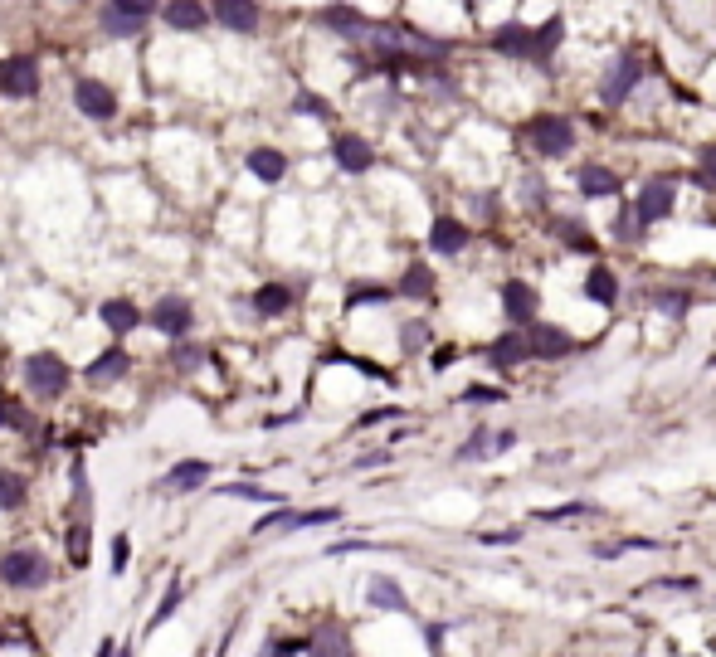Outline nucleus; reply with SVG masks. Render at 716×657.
Returning <instances> with one entry per match:
<instances>
[{
  "instance_id": "f257e3e1",
  "label": "nucleus",
  "mask_w": 716,
  "mask_h": 657,
  "mask_svg": "<svg viewBox=\"0 0 716 657\" xmlns=\"http://www.w3.org/2000/svg\"><path fill=\"white\" fill-rule=\"evenodd\" d=\"M566 35V20L561 15H551L541 30H527V25H502L497 35H492V49L497 54H512V59H531L536 69H546L551 64V54H556V44Z\"/></svg>"
},
{
  "instance_id": "7ed1b4c3",
  "label": "nucleus",
  "mask_w": 716,
  "mask_h": 657,
  "mask_svg": "<svg viewBox=\"0 0 716 657\" xmlns=\"http://www.w3.org/2000/svg\"><path fill=\"white\" fill-rule=\"evenodd\" d=\"M522 137L536 156H566L570 146H575V122L561 117V112H536L527 127H522Z\"/></svg>"
},
{
  "instance_id": "9d476101",
  "label": "nucleus",
  "mask_w": 716,
  "mask_h": 657,
  "mask_svg": "<svg viewBox=\"0 0 716 657\" xmlns=\"http://www.w3.org/2000/svg\"><path fill=\"white\" fill-rule=\"evenodd\" d=\"M0 93L5 98H35L39 93V64L35 59H5L0 64Z\"/></svg>"
},
{
  "instance_id": "4c0bfd02",
  "label": "nucleus",
  "mask_w": 716,
  "mask_h": 657,
  "mask_svg": "<svg viewBox=\"0 0 716 657\" xmlns=\"http://www.w3.org/2000/svg\"><path fill=\"white\" fill-rule=\"evenodd\" d=\"M561 234H566L570 249H580V254H595V239H590V234H580V224H575V219H566V224H561Z\"/></svg>"
},
{
  "instance_id": "f03ea898",
  "label": "nucleus",
  "mask_w": 716,
  "mask_h": 657,
  "mask_svg": "<svg viewBox=\"0 0 716 657\" xmlns=\"http://www.w3.org/2000/svg\"><path fill=\"white\" fill-rule=\"evenodd\" d=\"M54 580V565L39 546H10L0 550V584L5 589H44Z\"/></svg>"
},
{
  "instance_id": "6ab92c4d",
  "label": "nucleus",
  "mask_w": 716,
  "mask_h": 657,
  "mask_svg": "<svg viewBox=\"0 0 716 657\" xmlns=\"http://www.w3.org/2000/svg\"><path fill=\"white\" fill-rule=\"evenodd\" d=\"M127 370H132V356H127L122 346H108L98 361H88V370H83V375H88L93 385H113V380H122Z\"/></svg>"
},
{
  "instance_id": "c9c22d12",
  "label": "nucleus",
  "mask_w": 716,
  "mask_h": 657,
  "mask_svg": "<svg viewBox=\"0 0 716 657\" xmlns=\"http://www.w3.org/2000/svg\"><path fill=\"white\" fill-rule=\"evenodd\" d=\"M293 112H307V117H332V103L317 98V93H298L293 98Z\"/></svg>"
},
{
  "instance_id": "72a5a7b5",
  "label": "nucleus",
  "mask_w": 716,
  "mask_h": 657,
  "mask_svg": "<svg viewBox=\"0 0 716 657\" xmlns=\"http://www.w3.org/2000/svg\"><path fill=\"white\" fill-rule=\"evenodd\" d=\"M200 361H205V351H200L195 341H181V346H171V365H176V370H195Z\"/></svg>"
},
{
  "instance_id": "37998d69",
  "label": "nucleus",
  "mask_w": 716,
  "mask_h": 657,
  "mask_svg": "<svg viewBox=\"0 0 716 657\" xmlns=\"http://www.w3.org/2000/svg\"><path fill=\"white\" fill-rule=\"evenodd\" d=\"M307 653V638H278V643H268V657H298Z\"/></svg>"
},
{
  "instance_id": "de8ad7c7",
  "label": "nucleus",
  "mask_w": 716,
  "mask_h": 657,
  "mask_svg": "<svg viewBox=\"0 0 716 657\" xmlns=\"http://www.w3.org/2000/svg\"><path fill=\"white\" fill-rule=\"evenodd\" d=\"M483 546H512V541H522V531H488V536H478Z\"/></svg>"
},
{
  "instance_id": "b1692460",
  "label": "nucleus",
  "mask_w": 716,
  "mask_h": 657,
  "mask_svg": "<svg viewBox=\"0 0 716 657\" xmlns=\"http://www.w3.org/2000/svg\"><path fill=\"white\" fill-rule=\"evenodd\" d=\"M575 181H580V195H590V200H604V195H619V190H624L609 166H580Z\"/></svg>"
},
{
  "instance_id": "a18cd8bd",
  "label": "nucleus",
  "mask_w": 716,
  "mask_h": 657,
  "mask_svg": "<svg viewBox=\"0 0 716 657\" xmlns=\"http://www.w3.org/2000/svg\"><path fill=\"white\" fill-rule=\"evenodd\" d=\"M483 453H488V434L478 429V434H473L468 443H463V448H458V463H468V458H483Z\"/></svg>"
},
{
  "instance_id": "09e8293b",
  "label": "nucleus",
  "mask_w": 716,
  "mask_h": 657,
  "mask_svg": "<svg viewBox=\"0 0 716 657\" xmlns=\"http://www.w3.org/2000/svg\"><path fill=\"white\" fill-rule=\"evenodd\" d=\"M400 336H405V351H419V346H424V336H429V331L419 327V322H410V327L400 331Z\"/></svg>"
},
{
  "instance_id": "4be33fe9",
  "label": "nucleus",
  "mask_w": 716,
  "mask_h": 657,
  "mask_svg": "<svg viewBox=\"0 0 716 657\" xmlns=\"http://www.w3.org/2000/svg\"><path fill=\"white\" fill-rule=\"evenodd\" d=\"M429 249H434V254H444V258L463 254V249H468V229H463L458 219H434V229H429Z\"/></svg>"
},
{
  "instance_id": "ddd939ff",
  "label": "nucleus",
  "mask_w": 716,
  "mask_h": 657,
  "mask_svg": "<svg viewBox=\"0 0 716 657\" xmlns=\"http://www.w3.org/2000/svg\"><path fill=\"white\" fill-rule=\"evenodd\" d=\"M527 341H531V356H546V361H556V356H570V351H575V336H570L566 327H546V322H531Z\"/></svg>"
},
{
  "instance_id": "9b49d317",
  "label": "nucleus",
  "mask_w": 716,
  "mask_h": 657,
  "mask_svg": "<svg viewBox=\"0 0 716 657\" xmlns=\"http://www.w3.org/2000/svg\"><path fill=\"white\" fill-rule=\"evenodd\" d=\"M639 78H643L639 59H634V54H624V59H619V64L609 69V78L600 83V98L609 103V108H619V103H624V98H629V93L639 88Z\"/></svg>"
},
{
  "instance_id": "423d86ee",
  "label": "nucleus",
  "mask_w": 716,
  "mask_h": 657,
  "mask_svg": "<svg viewBox=\"0 0 716 657\" xmlns=\"http://www.w3.org/2000/svg\"><path fill=\"white\" fill-rule=\"evenodd\" d=\"M147 327L161 331V336H171V341H186V331L195 327V312H190L186 297H161L147 312Z\"/></svg>"
},
{
  "instance_id": "79ce46f5",
  "label": "nucleus",
  "mask_w": 716,
  "mask_h": 657,
  "mask_svg": "<svg viewBox=\"0 0 716 657\" xmlns=\"http://www.w3.org/2000/svg\"><path fill=\"white\" fill-rule=\"evenodd\" d=\"M697 185H712L716 190V146H707L702 161H697Z\"/></svg>"
},
{
  "instance_id": "473e14b6",
  "label": "nucleus",
  "mask_w": 716,
  "mask_h": 657,
  "mask_svg": "<svg viewBox=\"0 0 716 657\" xmlns=\"http://www.w3.org/2000/svg\"><path fill=\"white\" fill-rule=\"evenodd\" d=\"M142 30H147V20H132V15L103 10V35H113V39H137Z\"/></svg>"
},
{
  "instance_id": "8fccbe9b",
  "label": "nucleus",
  "mask_w": 716,
  "mask_h": 657,
  "mask_svg": "<svg viewBox=\"0 0 716 657\" xmlns=\"http://www.w3.org/2000/svg\"><path fill=\"white\" fill-rule=\"evenodd\" d=\"M117 653H122V643H117V638H103V643L93 648V657H117Z\"/></svg>"
},
{
  "instance_id": "864d4df0",
  "label": "nucleus",
  "mask_w": 716,
  "mask_h": 657,
  "mask_svg": "<svg viewBox=\"0 0 716 657\" xmlns=\"http://www.w3.org/2000/svg\"><path fill=\"white\" fill-rule=\"evenodd\" d=\"M712 365H716V361H712Z\"/></svg>"
},
{
  "instance_id": "39448f33",
  "label": "nucleus",
  "mask_w": 716,
  "mask_h": 657,
  "mask_svg": "<svg viewBox=\"0 0 716 657\" xmlns=\"http://www.w3.org/2000/svg\"><path fill=\"white\" fill-rule=\"evenodd\" d=\"M341 511L337 507H317V511H293V507H273L254 521V536H273V531H312V526H332Z\"/></svg>"
},
{
  "instance_id": "f8f14e48",
  "label": "nucleus",
  "mask_w": 716,
  "mask_h": 657,
  "mask_svg": "<svg viewBox=\"0 0 716 657\" xmlns=\"http://www.w3.org/2000/svg\"><path fill=\"white\" fill-rule=\"evenodd\" d=\"M536 307H541V297H536L531 283H507V288H502V312H507L512 327H531V322H536Z\"/></svg>"
},
{
  "instance_id": "c03bdc74",
  "label": "nucleus",
  "mask_w": 716,
  "mask_h": 657,
  "mask_svg": "<svg viewBox=\"0 0 716 657\" xmlns=\"http://www.w3.org/2000/svg\"><path fill=\"white\" fill-rule=\"evenodd\" d=\"M127 560H132V541L113 536V575H127Z\"/></svg>"
},
{
  "instance_id": "f704fd0d",
  "label": "nucleus",
  "mask_w": 716,
  "mask_h": 657,
  "mask_svg": "<svg viewBox=\"0 0 716 657\" xmlns=\"http://www.w3.org/2000/svg\"><path fill=\"white\" fill-rule=\"evenodd\" d=\"M653 302H658V312H668V317H687V307H692L687 292H658Z\"/></svg>"
},
{
  "instance_id": "dca6fc26",
  "label": "nucleus",
  "mask_w": 716,
  "mask_h": 657,
  "mask_svg": "<svg viewBox=\"0 0 716 657\" xmlns=\"http://www.w3.org/2000/svg\"><path fill=\"white\" fill-rule=\"evenodd\" d=\"M307 657H351V633L337 619H327L307 638Z\"/></svg>"
},
{
  "instance_id": "2f4dec72",
  "label": "nucleus",
  "mask_w": 716,
  "mask_h": 657,
  "mask_svg": "<svg viewBox=\"0 0 716 657\" xmlns=\"http://www.w3.org/2000/svg\"><path fill=\"white\" fill-rule=\"evenodd\" d=\"M400 297H434V273L424 263H410V273L400 278Z\"/></svg>"
},
{
  "instance_id": "aec40b11",
  "label": "nucleus",
  "mask_w": 716,
  "mask_h": 657,
  "mask_svg": "<svg viewBox=\"0 0 716 657\" xmlns=\"http://www.w3.org/2000/svg\"><path fill=\"white\" fill-rule=\"evenodd\" d=\"M205 482H210V463H205V458H186V463H176L171 473L161 477L166 492H195V487H205Z\"/></svg>"
},
{
  "instance_id": "ea45409f",
  "label": "nucleus",
  "mask_w": 716,
  "mask_h": 657,
  "mask_svg": "<svg viewBox=\"0 0 716 657\" xmlns=\"http://www.w3.org/2000/svg\"><path fill=\"white\" fill-rule=\"evenodd\" d=\"M0 429H30V419L20 414V404L0 400Z\"/></svg>"
},
{
  "instance_id": "393cba45",
  "label": "nucleus",
  "mask_w": 716,
  "mask_h": 657,
  "mask_svg": "<svg viewBox=\"0 0 716 657\" xmlns=\"http://www.w3.org/2000/svg\"><path fill=\"white\" fill-rule=\"evenodd\" d=\"M220 497H234V502H259V507H288V497H283V492L259 487V482H225V487H220Z\"/></svg>"
},
{
  "instance_id": "e433bc0d",
  "label": "nucleus",
  "mask_w": 716,
  "mask_h": 657,
  "mask_svg": "<svg viewBox=\"0 0 716 657\" xmlns=\"http://www.w3.org/2000/svg\"><path fill=\"white\" fill-rule=\"evenodd\" d=\"M108 10H117V15H132V20H147L151 10H156V0H108Z\"/></svg>"
},
{
  "instance_id": "c85d7f7f",
  "label": "nucleus",
  "mask_w": 716,
  "mask_h": 657,
  "mask_svg": "<svg viewBox=\"0 0 716 657\" xmlns=\"http://www.w3.org/2000/svg\"><path fill=\"white\" fill-rule=\"evenodd\" d=\"M585 297H590V302H600V307H614V302H619V278H614L609 268H590V278H585Z\"/></svg>"
},
{
  "instance_id": "49530a36",
  "label": "nucleus",
  "mask_w": 716,
  "mask_h": 657,
  "mask_svg": "<svg viewBox=\"0 0 716 657\" xmlns=\"http://www.w3.org/2000/svg\"><path fill=\"white\" fill-rule=\"evenodd\" d=\"M463 400L468 404H497L502 400V390H483V385H473V390H463Z\"/></svg>"
},
{
  "instance_id": "f3484780",
  "label": "nucleus",
  "mask_w": 716,
  "mask_h": 657,
  "mask_svg": "<svg viewBox=\"0 0 716 657\" xmlns=\"http://www.w3.org/2000/svg\"><path fill=\"white\" fill-rule=\"evenodd\" d=\"M98 317H103V327L113 331V336H127V331L142 327V307L127 302V297H108V302L98 307Z\"/></svg>"
},
{
  "instance_id": "20e7f679",
  "label": "nucleus",
  "mask_w": 716,
  "mask_h": 657,
  "mask_svg": "<svg viewBox=\"0 0 716 657\" xmlns=\"http://www.w3.org/2000/svg\"><path fill=\"white\" fill-rule=\"evenodd\" d=\"M69 365H64V356H54V351H35L30 361H25V385H30V395H39V400H59L64 390H69Z\"/></svg>"
},
{
  "instance_id": "7c9ffc66",
  "label": "nucleus",
  "mask_w": 716,
  "mask_h": 657,
  "mask_svg": "<svg viewBox=\"0 0 716 657\" xmlns=\"http://www.w3.org/2000/svg\"><path fill=\"white\" fill-rule=\"evenodd\" d=\"M181 599H186V584H181V575H176V580L166 584V594H161V604H156V614H151V619H147V633H151V628H161V623L171 619V614L181 609Z\"/></svg>"
},
{
  "instance_id": "2eb2a0df",
  "label": "nucleus",
  "mask_w": 716,
  "mask_h": 657,
  "mask_svg": "<svg viewBox=\"0 0 716 657\" xmlns=\"http://www.w3.org/2000/svg\"><path fill=\"white\" fill-rule=\"evenodd\" d=\"M317 20H322L327 30H337L341 39H371V30H376V25H371L361 10H351V5H327Z\"/></svg>"
},
{
  "instance_id": "412c9836",
  "label": "nucleus",
  "mask_w": 716,
  "mask_h": 657,
  "mask_svg": "<svg viewBox=\"0 0 716 657\" xmlns=\"http://www.w3.org/2000/svg\"><path fill=\"white\" fill-rule=\"evenodd\" d=\"M483 356H488L492 365H502V370H507V365H522V361L531 356L527 331H507V336H497V341H492V346L483 351Z\"/></svg>"
},
{
  "instance_id": "cd10ccee",
  "label": "nucleus",
  "mask_w": 716,
  "mask_h": 657,
  "mask_svg": "<svg viewBox=\"0 0 716 657\" xmlns=\"http://www.w3.org/2000/svg\"><path fill=\"white\" fill-rule=\"evenodd\" d=\"M205 20H210V15H205L200 0H171V5H166V25H171V30H200Z\"/></svg>"
},
{
  "instance_id": "a878e982",
  "label": "nucleus",
  "mask_w": 716,
  "mask_h": 657,
  "mask_svg": "<svg viewBox=\"0 0 716 657\" xmlns=\"http://www.w3.org/2000/svg\"><path fill=\"white\" fill-rule=\"evenodd\" d=\"M88 516H74L69 521V531H64V550H69V565L74 570H88V560H93V550H88Z\"/></svg>"
},
{
  "instance_id": "603ef678",
  "label": "nucleus",
  "mask_w": 716,
  "mask_h": 657,
  "mask_svg": "<svg viewBox=\"0 0 716 657\" xmlns=\"http://www.w3.org/2000/svg\"><path fill=\"white\" fill-rule=\"evenodd\" d=\"M0 648H5V633H0Z\"/></svg>"
},
{
  "instance_id": "a19ab883",
  "label": "nucleus",
  "mask_w": 716,
  "mask_h": 657,
  "mask_svg": "<svg viewBox=\"0 0 716 657\" xmlns=\"http://www.w3.org/2000/svg\"><path fill=\"white\" fill-rule=\"evenodd\" d=\"M590 502H566V507H546L541 511V521H570V516H585Z\"/></svg>"
},
{
  "instance_id": "5701e85b",
  "label": "nucleus",
  "mask_w": 716,
  "mask_h": 657,
  "mask_svg": "<svg viewBox=\"0 0 716 657\" xmlns=\"http://www.w3.org/2000/svg\"><path fill=\"white\" fill-rule=\"evenodd\" d=\"M249 171H254L264 185H278L283 176H288V156L273 151V146H254V151H249Z\"/></svg>"
},
{
  "instance_id": "a211bd4d",
  "label": "nucleus",
  "mask_w": 716,
  "mask_h": 657,
  "mask_svg": "<svg viewBox=\"0 0 716 657\" xmlns=\"http://www.w3.org/2000/svg\"><path fill=\"white\" fill-rule=\"evenodd\" d=\"M366 604H371V609H385V614H405V609H410L405 589L390 580V575H371V584H366Z\"/></svg>"
},
{
  "instance_id": "0eeeda50",
  "label": "nucleus",
  "mask_w": 716,
  "mask_h": 657,
  "mask_svg": "<svg viewBox=\"0 0 716 657\" xmlns=\"http://www.w3.org/2000/svg\"><path fill=\"white\" fill-rule=\"evenodd\" d=\"M673 200H678V185L668 181V176H658V181H648L639 190V205H634V215H639V229L648 224H658V219L673 215Z\"/></svg>"
},
{
  "instance_id": "bb28decb",
  "label": "nucleus",
  "mask_w": 716,
  "mask_h": 657,
  "mask_svg": "<svg viewBox=\"0 0 716 657\" xmlns=\"http://www.w3.org/2000/svg\"><path fill=\"white\" fill-rule=\"evenodd\" d=\"M293 307V288L288 283H264V288L254 292V312L259 317H283Z\"/></svg>"
},
{
  "instance_id": "6e6552de",
  "label": "nucleus",
  "mask_w": 716,
  "mask_h": 657,
  "mask_svg": "<svg viewBox=\"0 0 716 657\" xmlns=\"http://www.w3.org/2000/svg\"><path fill=\"white\" fill-rule=\"evenodd\" d=\"M74 108L83 112V117H93V122H108L117 112V98L108 83H98V78H78L74 83Z\"/></svg>"
},
{
  "instance_id": "4468645a",
  "label": "nucleus",
  "mask_w": 716,
  "mask_h": 657,
  "mask_svg": "<svg viewBox=\"0 0 716 657\" xmlns=\"http://www.w3.org/2000/svg\"><path fill=\"white\" fill-rule=\"evenodd\" d=\"M215 20L234 35H254L259 30V0H215Z\"/></svg>"
},
{
  "instance_id": "1a4fd4ad",
  "label": "nucleus",
  "mask_w": 716,
  "mask_h": 657,
  "mask_svg": "<svg viewBox=\"0 0 716 657\" xmlns=\"http://www.w3.org/2000/svg\"><path fill=\"white\" fill-rule=\"evenodd\" d=\"M332 161H337L346 176H366L371 166H376V151L366 137H356V132H341L337 142H332Z\"/></svg>"
},
{
  "instance_id": "58836bf2",
  "label": "nucleus",
  "mask_w": 716,
  "mask_h": 657,
  "mask_svg": "<svg viewBox=\"0 0 716 657\" xmlns=\"http://www.w3.org/2000/svg\"><path fill=\"white\" fill-rule=\"evenodd\" d=\"M390 297H395L390 288H351L346 307H366V302H390Z\"/></svg>"
},
{
  "instance_id": "3c124183",
  "label": "nucleus",
  "mask_w": 716,
  "mask_h": 657,
  "mask_svg": "<svg viewBox=\"0 0 716 657\" xmlns=\"http://www.w3.org/2000/svg\"><path fill=\"white\" fill-rule=\"evenodd\" d=\"M117 657H132V648H122V653H117Z\"/></svg>"
},
{
  "instance_id": "c756f323",
  "label": "nucleus",
  "mask_w": 716,
  "mask_h": 657,
  "mask_svg": "<svg viewBox=\"0 0 716 657\" xmlns=\"http://www.w3.org/2000/svg\"><path fill=\"white\" fill-rule=\"evenodd\" d=\"M25 497H30V482L20 473H10V468H0V511H20Z\"/></svg>"
}]
</instances>
